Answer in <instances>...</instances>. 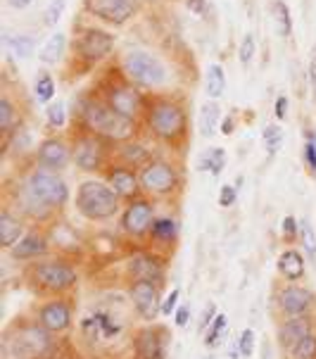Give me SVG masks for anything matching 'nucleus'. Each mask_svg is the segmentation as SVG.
<instances>
[{
  "label": "nucleus",
  "mask_w": 316,
  "mask_h": 359,
  "mask_svg": "<svg viewBox=\"0 0 316 359\" xmlns=\"http://www.w3.org/2000/svg\"><path fill=\"white\" fill-rule=\"evenodd\" d=\"M67 200H69V186L53 169L36 167L22 186V205L34 217L43 219L48 212L64 207Z\"/></svg>",
  "instance_id": "f257e3e1"
},
{
  "label": "nucleus",
  "mask_w": 316,
  "mask_h": 359,
  "mask_svg": "<svg viewBox=\"0 0 316 359\" xmlns=\"http://www.w3.org/2000/svg\"><path fill=\"white\" fill-rule=\"evenodd\" d=\"M81 119L83 126L93 133V136L102 138V141H114V143H124L129 141L136 131L133 119L121 117L119 112H114L107 102L102 100H88L81 107Z\"/></svg>",
  "instance_id": "f03ea898"
},
{
  "label": "nucleus",
  "mask_w": 316,
  "mask_h": 359,
  "mask_svg": "<svg viewBox=\"0 0 316 359\" xmlns=\"http://www.w3.org/2000/svg\"><path fill=\"white\" fill-rule=\"evenodd\" d=\"M53 350V333L36 324H17L3 340L5 359H43Z\"/></svg>",
  "instance_id": "7ed1b4c3"
},
{
  "label": "nucleus",
  "mask_w": 316,
  "mask_h": 359,
  "mask_svg": "<svg viewBox=\"0 0 316 359\" xmlns=\"http://www.w3.org/2000/svg\"><path fill=\"white\" fill-rule=\"evenodd\" d=\"M76 210L90 222H105L119 212V196L107 184L86 181L76 191Z\"/></svg>",
  "instance_id": "20e7f679"
},
{
  "label": "nucleus",
  "mask_w": 316,
  "mask_h": 359,
  "mask_svg": "<svg viewBox=\"0 0 316 359\" xmlns=\"http://www.w3.org/2000/svg\"><path fill=\"white\" fill-rule=\"evenodd\" d=\"M148 126L160 141H176L186 133V112L172 100H157L148 112Z\"/></svg>",
  "instance_id": "39448f33"
},
{
  "label": "nucleus",
  "mask_w": 316,
  "mask_h": 359,
  "mask_svg": "<svg viewBox=\"0 0 316 359\" xmlns=\"http://www.w3.org/2000/svg\"><path fill=\"white\" fill-rule=\"evenodd\" d=\"M124 74L131 79L138 86H162L167 81V67L162 65L160 57L145 53V50H133L124 57Z\"/></svg>",
  "instance_id": "423d86ee"
},
{
  "label": "nucleus",
  "mask_w": 316,
  "mask_h": 359,
  "mask_svg": "<svg viewBox=\"0 0 316 359\" xmlns=\"http://www.w3.org/2000/svg\"><path fill=\"white\" fill-rule=\"evenodd\" d=\"M32 278L39 288L50 290V293H64V290L74 288L78 281V273L71 264L62 259H48L36 262L32 266Z\"/></svg>",
  "instance_id": "0eeeda50"
},
{
  "label": "nucleus",
  "mask_w": 316,
  "mask_h": 359,
  "mask_svg": "<svg viewBox=\"0 0 316 359\" xmlns=\"http://www.w3.org/2000/svg\"><path fill=\"white\" fill-rule=\"evenodd\" d=\"M138 176H141V188L150 196H172L179 188V172L162 160H150Z\"/></svg>",
  "instance_id": "6e6552de"
},
{
  "label": "nucleus",
  "mask_w": 316,
  "mask_h": 359,
  "mask_svg": "<svg viewBox=\"0 0 316 359\" xmlns=\"http://www.w3.org/2000/svg\"><path fill=\"white\" fill-rule=\"evenodd\" d=\"M131 305L145 321H155L157 314H162V297H160V285L148 283V281H133L129 288Z\"/></svg>",
  "instance_id": "1a4fd4ad"
},
{
  "label": "nucleus",
  "mask_w": 316,
  "mask_h": 359,
  "mask_svg": "<svg viewBox=\"0 0 316 359\" xmlns=\"http://www.w3.org/2000/svg\"><path fill=\"white\" fill-rule=\"evenodd\" d=\"M121 328H124V324H121L117 316H112V312H107V309H95L93 314H88L86 319L81 321V333L90 343L117 338L121 333Z\"/></svg>",
  "instance_id": "9d476101"
},
{
  "label": "nucleus",
  "mask_w": 316,
  "mask_h": 359,
  "mask_svg": "<svg viewBox=\"0 0 316 359\" xmlns=\"http://www.w3.org/2000/svg\"><path fill=\"white\" fill-rule=\"evenodd\" d=\"M86 10L98 20L107 22V24H126L136 12V0H86Z\"/></svg>",
  "instance_id": "9b49d317"
},
{
  "label": "nucleus",
  "mask_w": 316,
  "mask_h": 359,
  "mask_svg": "<svg viewBox=\"0 0 316 359\" xmlns=\"http://www.w3.org/2000/svg\"><path fill=\"white\" fill-rule=\"evenodd\" d=\"M114 48V36L102 32V29H86L76 41V53L86 62H100L105 60Z\"/></svg>",
  "instance_id": "f8f14e48"
},
{
  "label": "nucleus",
  "mask_w": 316,
  "mask_h": 359,
  "mask_svg": "<svg viewBox=\"0 0 316 359\" xmlns=\"http://www.w3.org/2000/svg\"><path fill=\"white\" fill-rule=\"evenodd\" d=\"M71 160H74L76 167L83 169V172H98V169L102 167V162H105L102 138L93 136V133L76 138L74 148H71Z\"/></svg>",
  "instance_id": "ddd939ff"
},
{
  "label": "nucleus",
  "mask_w": 316,
  "mask_h": 359,
  "mask_svg": "<svg viewBox=\"0 0 316 359\" xmlns=\"http://www.w3.org/2000/svg\"><path fill=\"white\" fill-rule=\"evenodd\" d=\"M155 207L148 200H133L121 215V229L129 236H145L153 231Z\"/></svg>",
  "instance_id": "4468645a"
},
{
  "label": "nucleus",
  "mask_w": 316,
  "mask_h": 359,
  "mask_svg": "<svg viewBox=\"0 0 316 359\" xmlns=\"http://www.w3.org/2000/svg\"><path fill=\"white\" fill-rule=\"evenodd\" d=\"M136 359H167V336L160 326H145L133 340Z\"/></svg>",
  "instance_id": "2eb2a0df"
},
{
  "label": "nucleus",
  "mask_w": 316,
  "mask_h": 359,
  "mask_svg": "<svg viewBox=\"0 0 316 359\" xmlns=\"http://www.w3.org/2000/svg\"><path fill=\"white\" fill-rule=\"evenodd\" d=\"M107 105L126 119H136L143 109V95L133 86H112L107 90Z\"/></svg>",
  "instance_id": "dca6fc26"
},
{
  "label": "nucleus",
  "mask_w": 316,
  "mask_h": 359,
  "mask_svg": "<svg viewBox=\"0 0 316 359\" xmlns=\"http://www.w3.org/2000/svg\"><path fill=\"white\" fill-rule=\"evenodd\" d=\"M278 307L288 316H307L314 307V293L302 285H288L278 295Z\"/></svg>",
  "instance_id": "f3484780"
},
{
  "label": "nucleus",
  "mask_w": 316,
  "mask_h": 359,
  "mask_svg": "<svg viewBox=\"0 0 316 359\" xmlns=\"http://www.w3.org/2000/svg\"><path fill=\"white\" fill-rule=\"evenodd\" d=\"M36 160H39V167L60 172V169H64L67 164H69L71 150H69V145L64 141H60V138H46V141L39 145Z\"/></svg>",
  "instance_id": "a211bd4d"
},
{
  "label": "nucleus",
  "mask_w": 316,
  "mask_h": 359,
  "mask_svg": "<svg viewBox=\"0 0 316 359\" xmlns=\"http://www.w3.org/2000/svg\"><path fill=\"white\" fill-rule=\"evenodd\" d=\"M309 333H314L312 316H288L281 326H278V343L283 350H293L300 340H305Z\"/></svg>",
  "instance_id": "6ab92c4d"
},
{
  "label": "nucleus",
  "mask_w": 316,
  "mask_h": 359,
  "mask_svg": "<svg viewBox=\"0 0 316 359\" xmlns=\"http://www.w3.org/2000/svg\"><path fill=\"white\" fill-rule=\"evenodd\" d=\"M39 324L48 328L50 333H62L71 326V307L67 305V300H50L41 307L39 312Z\"/></svg>",
  "instance_id": "aec40b11"
},
{
  "label": "nucleus",
  "mask_w": 316,
  "mask_h": 359,
  "mask_svg": "<svg viewBox=\"0 0 316 359\" xmlns=\"http://www.w3.org/2000/svg\"><path fill=\"white\" fill-rule=\"evenodd\" d=\"M107 186L112 188L119 198L136 200L138 191H141V176L133 172L131 167H112L107 172Z\"/></svg>",
  "instance_id": "412c9836"
},
{
  "label": "nucleus",
  "mask_w": 316,
  "mask_h": 359,
  "mask_svg": "<svg viewBox=\"0 0 316 359\" xmlns=\"http://www.w3.org/2000/svg\"><path fill=\"white\" fill-rule=\"evenodd\" d=\"M129 273L133 281H148L157 285H162L164 281V266L153 255H138V257H133L129 264Z\"/></svg>",
  "instance_id": "4be33fe9"
},
{
  "label": "nucleus",
  "mask_w": 316,
  "mask_h": 359,
  "mask_svg": "<svg viewBox=\"0 0 316 359\" xmlns=\"http://www.w3.org/2000/svg\"><path fill=\"white\" fill-rule=\"evenodd\" d=\"M46 252H48V241L39 233L24 236V238L10 250L12 259H17V262H34V259L43 257Z\"/></svg>",
  "instance_id": "5701e85b"
},
{
  "label": "nucleus",
  "mask_w": 316,
  "mask_h": 359,
  "mask_svg": "<svg viewBox=\"0 0 316 359\" xmlns=\"http://www.w3.org/2000/svg\"><path fill=\"white\" fill-rule=\"evenodd\" d=\"M24 238V222L20 217H15L10 210L0 212V243L5 250H12Z\"/></svg>",
  "instance_id": "b1692460"
},
{
  "label": "nucleus",
  "mask_w": 316,
  "mask_h": 359,
  "mask_svg": "<svg viewBox=\"0 0 316 359\" xmlns=\"http://www.w3.org/2000/svg\"><path fill=\"white\" fill-rule=\"evenodd\" d=\"M278 271L281 276H285L288 281H300L305 276V257H302L297 250H285L278 257Z\"/></svg>",
  "instance_id": "393cba45"
},
{
  "label": "nucleus",
  "mask_w": 316,
  "mask_h": 359,
  "mask_svg": "<svg viewBox=\"0 0 316 359\" xmlns=\"http://www.w3.org/2000/svg\"><path fill=\"white\" fill-rule=\"evenodd\" d=\"M226 90V74H224L221 65H209L207 74H205V93L209 100H219Z\"/></svg>",
  "instance_id": "a878e982"
},
{
  "label": "nucleus",
  "mask_w": 316,
  "mask_h": 359,
  "mask_svg": "<svg viewBox=\"0 0 316 359\" xmlns=\"http://www.w3.org/2000/svg\"><path fill=\"white\" fill-rule=\"evenodd\" d=\"M64 48H67V36L64 34H53L50 39L46 41V46L41 48V62H46V65H57L60 60H62V55H64Z\"/></svg>",
  "instance_id": "bb28decb"
},
{
  "label": "nucleus",
  "mask_w": 316,
  "mask_h": 359,
  "mask_svg": "<svg viewBox=\"0 0 316 359\" xmlns=\"http://www.w3.org/2000/svg\"><path fill=\"white\" fill-rule=\"evenodd\" d=\"M271 15H273V27H276V34L281 36V39H288V36L293 34V17H290V8L283 3V0H273Z\"/></svg>",
  "instance_id": "cd10ccee"
},
{
  "label": "nucleus",
  "mask_w": 316,
  "mask_h": 359,
  "mask_svg": "<svg viewBox=\"0 0 316 359\" xmlns=\"http://www.w3.org/2000/svg\"><path fill=\"white\" fill-rule=\"evenodd\" d=\"M219 117H221V109H219L217 102H207L200 109V117H198V126H200V133L205 138H209L212 133L217 131V124H219Z\"/></svg>",
  "instance_id": "c85d7f7f"
},
{
  "label": "nucleus",
  "mask_w": 316,
  "mask_h": 359,
  "mask_svg": "<svg viewBox=\"0 0 316 359\" xmlns=\"http://www.w3.org/2000/svg\"><path fill=\"white\" fill-rule=\"evenodd\" d=\"M5 46L10 48V53L20 60H27L34 55L36 41L27 34H17V36H5Z\"/></svg>",
  "instance_id": "c756f323"
},
{
  "label": "nucleus",
  "mask_w": 316,
  "mask_h": 359,
  "mask_svg": "<svg viewBox=\"0 0 316 359\" xmlns=\"http://www.w3.org/2000/svg\"><path fill=\"white\" fill-rule=\"evenodd\" d=\"M224 164H226V153H224V148H212L200 157L198 169L200 172H209L212 176H219L224 169Z\"/></svg>",
  "instance_id": "7c9ffc66"
},
{
  "label": "nucleus",
  "mask_w": 316,
  "mask_h": 359,
  "mask_svg": "<svg viewBox=\"0 0 316 359\" xmlns=\"http://www.w3.org/2000/svg\"><path fill=\"white\" fill-rule=\"evenodd\" d=\"M121 157H124L126 162V167H145L150 160H148V150L143 148V145H138V143H133V145H124V150H121Z\"/></svg>",
  "instance_id": "2f4dec72"
},
{
  "label": "nucleus",
  "mask_w": 316,
  "mask_h": 359,
  "mask_svg": "<svg viewBox=\"0 0 316 359\" xmlns=\"http://www.w3.org/2000/svg\"><path fill=\"white\" fill-rule=\"evenodd\" d=\"M150 236H153L155 241H164V243H167V241H174V238H176V222H174V219H169V217L155 219Z\"/></svg>",
  "instance_id": "473e14b6"
},
{
  "label": "nucleus",
  "mask_w": 316,
  "mask_h": 359,
  "mask_svg": "<svg viewBox=\"0 0 316 359\" xmlns=\"http://www.w3.org/2000/svg\"><path fill=\"white\" fill-rule=\"evenodd\" d=\"M34 95H36V100H39V102H50L53 100V95H55V81H53L50 74H46V72H43V74L36 79Z\"/></svg>",
  "instance_id": "72a5a7b5"
},
{
  "label": "nucleus",
  "mask_w": 316,
  "mask_h": 359,
  "mask_svg": "<svg viewBox=\"0 0 316 359\" xmlns=\"http://www.w3.org/2000/svg\"><path fill=\"white\" fill-rule=\"evenodd\" d=\"M290 359H316V333H309L305 340L290 350Z\"/></svg>",
  "instance_id": "f704fd0d"
},
{
  "label": "nucleus",
  "mask_w": 316,
  "mask_h": 359,
  "mask_svg": "<svg viewBox=\"0 0 316 359\" xmlns=\"http://www.w3.org/2000/svg\"><path fill=\"white\" fill-rule=\"evenodd\" d=\"M12 126H15V107H12L10 98H0V131L5 133V136H10L12 133Z\"/></svg>",
  "instance_id": "c9c22d12"
},
{
  "label": "nucleus",
  "mask_w": 316,
  "mask_h": 359,
  "mask_svg": "<svg viewBox=\"0 0 316 359\" xmlns=\"http://www.w3.org/2000/svg\"><path fill=\"white\" fill-rule=\"evenodd\" d=\"M262 138H264L266 150H269V157H273L278 153V148H281V143H283V131L278 129V126H266Z\"/></svg>",
  "instance_id": "e433bc0d"
},
{
  "label": "nucleus",
  "mask_w": 316,
  "mask_h": 359,
  "mask_svg": "<svg viewBox=\"0 0 316 359\" xmlns=\"http://www.w3.org/2000/svg\"><path fill=\"white\" fill-rule=\"evenodd\" d=\"M300 241L305 245V252L312 259H316V233L309 222H300Z\"/></svg>",
  "instance_id": "4c0bfd02"
},
{
  "label": "nucleus",
  "mask_w": 316,
  "mask_h": 359,
  "mask_svg": "<svg viewBox=\"0 0 316 359\" xmlns=\"http://www.w3.org/2000/svg\"><path fill=\"white\" fill-rule=\"evenodd\" d=\"M226 324H228L226 316H224V314H217L214 324L209 326L207 336H205V345H207V348H214L219 340H221V333H224V328H226Z\"/></svg>",
  "instance_id": "58836bf2"
},
{
  "label": "nucleus",
  "mask_w": 316,
  "mask_h": 359,
  "mask_svg": "<svg viewBox=\"0 0 316 359\" xmlns=\"http://www.w3.org/2000/svg\"><path fill=\"white\" fill-rule=\"evenodd\" d=\"M254 50H257V41H254V34H245L240 41V48H238V57L242 65H250L252 57H254Z\"/></svg>",
  "instance_id": "ea45409f"
},
{
  "label": "nucleus",
  "mask_w": 316,
  "mask_h": 359,
  "mask_svg": "<svg viewBox=\"0 0 316 359\" xmlns=\"http://www.w3.org/2000/svg\"><path fill=\"white\" fill-rule=\"evenodd\" d=\"M67 3H69V0H50V5L46 8V24L48 27H55V24L62 20Z\"/></svg>",
  "instance_id": "a19ab883"
},
{
  "label": "nucleus",
  "mask_w": 316,
  "mask_h": 359,
  "mask_svg": "<svg viewBox=\"0 0 316 359\" xmlns=\"http://www.w3.org/2000/svg\"><path fill=\"white\" fill-rule=\"evenodd\" d=\"M46 117H48V124H50L53 129H60V126L64 124V102L62 100L50 102L46 109Z\"/></svg>",
  "instance_id": "79ce46f5"
},
{
  "label": "nucleus",
  "mask_w": 316,
  "mask_h": 359,
  "mask_svg": "<svg viewBox=\"0 0 316 359\" xmlns=\"http://www.w3.org/2000/svg\"><path fill=\"white\" fill-rule=\"evenodd\" d=\"M238 348H240V355L245 359L252 357V352H254V331H252V328H242V331H240Z\"/></svg>",
  "instance_id": "37998d69"
},
{
  "label": "nucleus",
  "mask_w": 316,
  "mask_h": 359,
  "mask_svg": "<svg viewBox=\"0 0 316 359\" xmlns=\"http://www.w3.org/2000/svg\"><path fill=\"white\" fill-rule=\"evenodd\" d=\"M302 160L307 162L309 172L316 174V138L309 133V141L305 143V148H302Z\"/></svg>",
  "instance_id": "c03bdc74"
},
{
  "label": "nucleus",
  "mask_w": 316,
  "mask_h": 359,
  "mask_svg": "<svg viewBox=\"0 0 316 359\" xmlns=\"http://www.w3.org/2000/svg\"><path fill=\"white\" fill-rule=\"evenodd\" d=\"M281 233H283L285 241L293 243L295 236H300V222H297L295 217H285L283 224H281Z\"/></svg>",
  "instance_id": "a18cd8bd"
},
{
  "label": "nucleus",
  "mask_w": 316,
  "mask_h": 359,
  "mask_svg": "<svg viewBox=\"0 0 316 359\" xmlns=\"http://www.w3.org/2000/svg\"><path fill=\"white\" fill-rule=\"evenodd\" d=\"M235 200H238V188L235 186H221V191H219V205L221 207H233Z\"/></svg>",
  "instance_id": "49530a36"
},
{
  "label": "nucleus",
  "mask_w": 316,
  "mask_h": 359,
  "mask_svg": "<svg viewBox=\"0 0 316 359\" xmlns=\"http://www.w3.org/2000/svg\"><path fill=\"white\" fill-rule=\"evenodd\" d=\"M179 297H181V288H174L172 293L164 297V302H162V314L164 316H172V312H176V307H179Z\"/></svg>",
  "instance_id": "de8ad7c7"
},
{
  "label": "nucleus",
  "mask_w": 316,
  "mask_h": 359,
  "mask_svg": "<svg viewBox=\"0 0 316 359\" xmlns=\"http://www.w3.org/2000/svg\"><path fill=\"white\" fill-rule=\"evenodd\" d=\"M214 319H217V305H214V302H209V307H205L202 321H200V331H202V328H207V326L214 324Z\"/></svg>",
  "instance_id": "09e8293b"
},
{
  "label": "nucleus",
  "mask_w": 316,
  "mask_h": 359,
  "mask_svg": "<svg viewBox=\"0 0 316 359\" xmlns=\"http://www.w3.org/2000/svg\"><path fill=\"white\" fill-rule=\"evenodd\" d=\"M186 8L191 12H195L198 17H205V12H207V3H205V0H186Z\"/></svg>",
  "instance_id": "8fccbe9b"
},
{
  "label": "nucleus",
  "mask_w": 316,
  "mask_h": 359,
  "mask_svg": "<svg viewBox=\"0 0 316 359\" xmlns=\"http://www.w3.org/2000/svg\"><path fill=\"white\" fill-rule=\"evenodd\" d=\"M309 83H312L314 98H316V43L312 48V60H309Z\"/></svg>",
  "instance_id": "3c124183"
},
{
  "label": "nucleus",
  "mask_w": 316,
  "mask_h": 359,
  "mask_svg": "<svg viewBox=\"0 0 316 359\" xmlns=\"http://www.w3.org/2000/svg\"><path fill=\"white\" fill-rule=\"evenodd\" d=\"M188 316H191V309H188L186 305L176 309V326H181V328H184V326L188 324Z\"/></svg>",
  "instance_id": "603ef678"
},
{
  "label": "nucleus",
  "mask_w": 316,
  "mask_h": 359,
  "mask_svg": "<svg viewBox=\"0 0 316 359\" xmlns=\"http://www.w3.org/2000/svg\"><path fill=\"white\" fill-rule=\"evenodd\" d=\"M285 114H288V98L281 95V98L276 100V119H285Z\"/></svg>",
  "instance_id": "864d4df0"
},
{
  "label": "nucleus",
  "mask_w": 316,
  "mask_h": 359,
  "mask_svg": "<svg viewBox=\"0 0 316 359\" xmlns=\"http://www.w3.org/2000/svg\"><path fill=\"white\" fill-rule=\"evenodd\" d=\"M34 0H8V5L10 8H15V10H24V8H29Z\"/></svg>",
  "instance_id": "5fc2aeb1"
},
{
  "label": "nucleus",
  "mask_w": 316,
  "mask_h": 359,
  "mask_svg": "<svg viewBox=\"0 0 316 359\" xmlns=\"http://www.w3.org/2000/svg\"><path fill=\"white\" fill-rule=\"evenodd\" d=\"M233 126H235L233 117H228L226 121H224V124H221V133H224V136H228V133H233Z\"/></svg>",
  "instance_id": "6e6d98bb"
}]
</instances>
